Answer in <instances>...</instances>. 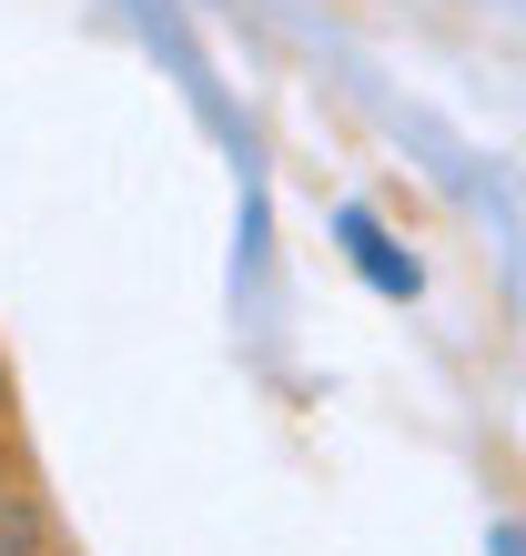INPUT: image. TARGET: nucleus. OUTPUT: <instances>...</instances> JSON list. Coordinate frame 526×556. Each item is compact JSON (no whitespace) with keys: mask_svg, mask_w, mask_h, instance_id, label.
<instances>
[{"mask_svg":"<svg viewBox=\"0 0 526 556\" xmlns=\"http://www.w3.org/2000/svg\"><path fill=\"white\" fill-rule=\"evenodd\" d=\"M335 233L354 243V264H365L385 293H415V283H425V274H415V253H394V243H385V223H375L365 203H345V213H335Z\"/></svg>","mask_w":526,"mask_h":556,"instance_id":"1","label":"nucleus"},{"mask_svg":"<svg viewBox=\"0 0 526 556\" xmlns=\"http://www.w3.org/2000/svg\"><path fill=\"white\" fill-rule=\"evenodd\" d=\"M11 496H30V476H21V455L0 445V506H11Z\"/></svg>","mask_w":526,"mask_h":556,"instance_id":"3","label":"nucleus"},{"mask_svg":"<svg viewBox=\"0 0 526 556\" xmlns=\"http://www.w3.org/2000/svg\"><path fill=\"white\" fill-rule=\"evenodd\" d=\"M0 556H61V516L41 496H11L0 506Z\"/></svg>","mask_w":526,"mask_h":556,"instance_id":"2","label":"nucleus"},{"mask_svg":"<svg viewBox=\"0 0 526 556\" xmlns=\"http://www.w3.org/2000/svg\"><path fill=\"white\" fill-rule=\"evenodd\" d=\"M0 445H11V375H0Z\"/></svg>","mask_w":526,"mask_h":556,"instance_id":"4","label":"nucleus"}]
</instances>
